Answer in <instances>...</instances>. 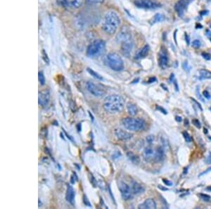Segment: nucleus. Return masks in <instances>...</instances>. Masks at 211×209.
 <instances>
[{"label":"nucleus","mask_w":211,"mask_h":209,"mask_svg":"<svg viewBox=\"0 0 211 209\" xmlns=\"http://www.w3.org/2000/svg\"><path fill=\"white\" fill-rule=\"evenodd\" d=\"M103 106L106 112L109 114H117L122 111L124 108L125 100L121 96L110 95L104 99Z\"/></svg>","instance_id":"obj_1"},{"label":"nucleus","mask_w":211,"mask_h":209,"mask_svg":"<svg viewBox=\"0 0 211 209\" xmlns=\"http://www.w3.org/2000/svg\"><path fill=\"white\" fill-rule=\"evenodd\" d=\"M144 161L149 163H157L161 161L164 158V149L162 146H146L142 152Z\"/></svg>","instance_id":"obj_2"},{"label":"nucleus","mask_w":211,"mask_h":209,"mask_svg":"<svg viewBox=\"0 0 211 209\" xmlns=\"http://www.w3.org/2000/svg\"><path fill=\"white\" fill-rule=\"evenodd\" d=\"M120 24V17L115 11L108 12L104 18L103 23V29L106 33L113 35L116 33Z\"/></svg>","instance_id":"obj_3"},{"label":"nucleus","mask_w":211,"mask_h":209,"mask_svg":"<svg viewBox=\"0 0 211 209\" xmlns=\"http://www.w3.org/2000/svg\"><path fill=\"white\" fill-rule=\"evenodd\" d=\"M118 40L122 42L121 44V52L125 56L128 57L133 48V42L130 33L128 31L123 29L118 35Z\"/></svg>","instance_id":"obj_4"},{"label":"nucleus","mask_w":211,"mask_h":209,"mask_svg":"<svg viewBox=\"0 0 211 209\" xmlns=\"http://www.w3.org/2000/svg\"><path fill=\"white\" fill-rule=\"evenodd\" d=\"M106 49V44L101 40H97L90 44L87 50V56L89 58H97L103 54Z\"/></svg>","instance_id":"obj_5"},{"label":"nucleus","mask_w":211,"mask_h":209,"mask_svg":"<svg viewBox=\"0 0 211 209\" xmlns=\"http://www.w3.org/2000/svg\"><path fill=\"white\" fill-rule=\"evenodd\" d=\"M122 123L125 129L133 132H138L145 128L146 123L144 121L140 118H125L122 121Z\"/></svg>","instance_id":"obj_6"},{"label":"nucleus","mask_w":211,"mask_h":209,"mask_svg":"<svg viewBox=\"0 0 211 209\" xmlns=\"http://www.w3.org/2000/svg\"><path fill=\"white\" fill-rule=\"evenodd\" d=\"M105 61L106 65L115 71H120L124 69V63L123 59L116 53L108 54L106 57Z\"/></svg>","instance_id":"obj_7"},{"label":"nucleus","mask_w":211,"mask_h":209,"mask_svg":"<svg viewBox=\"0 0 211 209\" xmlns=\"http://www.w3.org/2000/svg\"><path fill=\"white\" fill-rule=\"evenodd\" d=\"M86 88L89 92L97 97H101L106 95V89L99 84H95L94 82L88 81L86 83Z\"/></svg>","instance_id":"obj_8"},{"label":"nucleus","mask_w":211,"mask_h":209,"mask_svg":"<svg viewBox=\"0 0 211 209\" xmlns=\"http://www.w3.org/2000/svg\"><path fill=\"white\" fill-rule=\"evenodd\" d=\"M193 0H179L175 4L174 9L177 13L179 16L182 17L184 16L185 11H186L187 7L192 2Z\"/></svg>","instance_id":"obj_9"},{"label":"nucleus","mask_w":211,"mask_h":209,"mask_svg":"<svg viewBox=\"0 0 211 209\" xmlns=\"http://www.w3.org/2000/svg\"><path fill=\"white\" fill-rule=\"evenodd\" d=\"M119 189H120L123 199L124 200L127 201V200H129L133 198V190H132L131 187L126 183L121 182L119 184Z\"/></svg>","instance_id":"obj_10"},{"label":"nucleus","mask_w":211,"mask_h":209,"mask_svg":"<svg viewBox=\"0 0 211 209\" xmlns=\"http://www.w3.org/2000/svg\"><path fill=\"white\" fill-rule=\"evenodd\" d=\"M135 4L137 7L143 8H156L161 6L159 4L152 0H136Z\"/></svg>","instance_id":"obj_11"},{"label":"nucleus","mask_w":211,"mask_h":209,"mask_svg":"<svg viewBox=\"0 0 211 209\" xmlns=\"http://www.w3.org/2000/svg\"><path fill=\"white\" fill-rule=\"evenodd\" d=\"M50 99V94L48 90H44L39 92V96H38V101L40 106L46 107L48 105Z\"/></svg>","instance_id":"obj_12"},{"label":"nucleus","mask_w":211,"mask_h":209,"mask_svg":"<svg viewBox=\"0 0 211 209\" xmlns=\"http://www.w3.org/2000/svg\"><path fill=\"white\" fill-rule=\"evenodd\" d=\"M114 134L117 139L118 140H129L133 137V135L131 133H128V132L123 130L122 129L117 128L114 130Z\"/></svg>","instance_id":"obj_13"},{"label":"nucleus","mask_w":211,"mask_h":209,"mask_svg":"<svg viewBox=\"0 0 211 209\" xmlns=\"http://www.w3.org/2000/svg\"><path fill=\"white\" fill-rule=\"evenodd\" d=\"M159 66L162 69H165L168 64V57L167 52L165 50H161L159 54V59H158Z\"/></svg>","instance_id":"obj_14"},{"label":"nucleus","mask_w":211,"mask_h":209,"mask_svg":"<svg viewBox=\"0 0 211 209\" xmlns=\"http://www.w3.org/2000/svg\"><path fill=\"white\" fill-rule=\"evenodd\" d=\"M75 193L74 189L72 188V186L69 185L67 187L66 190V199L67 201H69L70 204L73 205L75 202Z\"/></svg>","instance_id":"obj_15"},{"label":"nucleus","mask_w":211,"mask_h":209,"mask_svg":"<svg viewBox=\"0 0 211 209\" xmlns=\"http://www.w3.org/2000/svg\"><path fill=\"white\" fill-rule=\"evenodd\" d=\"M139 209H155L156 208V204L154 200L151 199H148L145 201L144 203L140 204L138 206Z\"/></svg>","instance_id":"obj_16"},{"label":"nucleus","mask_w":211,"mask_h":209,"mask_svg":"<svg viewBox=\"0 0 211 209\" xmlns=\"http://www.w3.org/2000/svg\"><path fill=\"white\" fill-rule=\"evenodd\" d=\"M132 190H133V194L135 195H139V194H142L144 191V188L142 185H141L138 182H134L132 184Z\"/></svg>","instance_id":"obj_17"},{"label":"nucleus","mask_w":211,"mask_h":209,"mask_svg":"<svg viewBox=\"0 0 211 209\" xmlns=\"http://www.w3.org/2000/svg\"><path fill=\"white\" fill-rule=\"evenodd\" d=\"M149 49H150L149 48V46L148 44H146V45H145L142 49H141L139 52L137 53V54L136 55V58L142 59V58H144V57H146L147 56V54H149Z\"/></svg>","instance_id":"obj_18"},{"label":"nucleus","mask_w":211,"mask_h":209,"mask_svg":"<svg viewBox=\"0 0 211 209\" xmlns=\"http://www.w3.org/2000/svg\"><path fill=\"white\" fill-rule=\"evenodd\" d=\"M127 110L128 114L132 116H135L137 114V106L133 103H130V102L127 104Z\"/></svg>","instance_id":"obj_19"},{"label":"nucleus","mask_w":211,"mask_h":209,"mask_svg":"<svg viewBox=\"0 0 211 209\" xmlns=\"http://www.w3.org/2000/svg\"><path fill=\"white\" fill-rule=\"evenodd\" d=\"M127 156H128L129 158V159L130 160V161L133 162V163H135V164H137V163H139V158L138 156H137L136 154H135V153H133V152H128L127 153Z\"/></svg>","instance_id":"obj_20"},{"label":"nucleus","mask_w":211,"mask_h":209,"mask_svg":"<svg viewBox=\"0 0 211 209\" xmlns=\"http://www.w3.org/2000/svg\"><path fill=\"white\" fill-rule=\"evenodd\" d=\"M165 20V16L161 14H155L153 18V23H160Z\"/></svg>","instance_id":"obj_21"},{"label":"nucleus","mask_w":211,"mask_h":209,"mask_svg":"<svg viewBox=\"0 0 211 209\" xmlns=\"http://www.w3.org/2000/svg\"><path fill=\"white\" fill-rule=\"evenodd\" d=\"M200 75H201V78L210 79L211 78V72L206 70H200Z\"/></svg>","instance_id":"obj_22"},{"label":"nucleus","mask_w":211,"mask_h":209,"mask_svg":"<svg viewBox=\"0 0 211 209\" xmlns=\"http://www.w3.org/2000/svg\"><path fill=\"white\" fill-rule=\"evenodd\" d=\"M87 71H88V72L89 74L91 75V76H92L94 78H97L98 79V80H103V78H102V76H100V75L99 73H97V72H95L94 70H91V69H87Z\"/></svg>","instance_id":"obj_23"},{"label":"nucleus","mask_w":211,"mask_h":209,"mask_svg":"<svg viewBox=\"0 0 211 209\" xmlns=\"http://www.w3.org/2000/svg\"><path fill=\"white\" fill-rule=\"evenodd\" d=\"M82 4V0H72L70 2V6L72 8H78Z\"/></svg>","instance_id":"obj_24"},{"label":"nucleus","mask_w":211,"mask_h":209,"mask_svg":"<svg viewBox=\"0 0 211 209\" xmlns=\"http://www.w3.org/2000/svg\"><path fill=\"white\" fill-rule=\"evenodd\" d=\"M38 78H39V82L42 85L45 84V78H44V74L42 72H39L38 73Z\"/></svg>","instance_id":"obj_25"},{"label":"nucleus","mask_w":211,"mask_h":209,"mask_svg":"<svg viewBox=\"0 0 211 209\" xmlns=\"http://www.w3.org/2000/svg\"><path fill=\"white\" fill-rule=\"evenodd\" d=\"M42 58H43L44 61H45L46 63L49 64L50 63V59H49V57L47 56V54H46L45 50H42Z\"/></svg>","instance_id":"obj_26"},{"label":"nucleus","mask_w":211,"mask_h":209,"mask_svg":"<svg viewBox=\"0 0 211 209\" xmlns=\"http://www.w3.org/2000/svg\"><path fill=\"white\" fill-rule=\"evenodd\" d=\"M201 41H200V40H193V42H192V47L194 48H199L200 47H201Z\"/></svg>","instance_id":"obj_27"},{"label":"nucleus","mask_w":211,"mask_h":209,"mask_svg":"<svg viewBox=\"0 0 211 209\" xmlns=\"http://www.w3.org/2000/svg\"><path fill=\"white\" fill-rule=\"evenodd\" d=\"M165 137H162L161 138V142H162V144H163V148L164 149V148L166 149V148H168V140H165Z\"/></svg>","instance_id":"obj_28"},{"label":"nucleus","mask_w":211,"mask_h":209,"mask_svg":"<svg viewBox=\"0 0 211 209\" xmlns=\"http://www.w3.org/2000/svg\"><path fill=\"white\" fill-rule=\"evenodd\" d=\"M182 134H183V136H184V137L185 140H186V142H191V137H190V136H189V134L187 133L186 131H184V132H183Z\"/></svg>","instance_id":"obj_29"},{"label":"nucleus","mask_w":211,"mask_h":209,"mask_svg":"<svg viewBox=\"0 0 211 209\" xmlns=\"http://www.w3.org/2000/svg\"><path fill=\"white\" fill-rule=\"evenodd\" d=\"M200 197L203 200H204L205 201H209L210 200V197L207 195H205V194H200Z\"/></svg>","instance_id":"obj_30"},{"label":"nucleus","mask_w":211,"mask_h":209,"mask_svg":"<svg viewBox=\"0 0 211 209\" xmlns=\"http://www.w3.org/2000/svg\"><path fill=\"white\" fill-rule=\"evenodd\" d=\"M77 180H78V177L76 175L75 172H73V174L72 175L71 178H70V182H71L72 184H75Z\"/></svg>","instance_id":"obj_31"},{"label":"nucleus","mask_w":211,"mask_h":209,"mask_svg":"<svg viewBox=\"0 0 211 209\" xmlns=\"http://www.w3.org/2000/svg\"><path fill=\"white\" fill-rule=\"evenodd\" d=\"M192 123L195 125L196 127H198V128H200V127H201V123H200V122L197 120V119H194V120H193Z\"/></svg>","instance_id":"obj_32"},{"label":"nucleus","mask_w":211,"mask_h":209,"mask_svg":"<svg viewBox=\"0 0 211 209\" xmlns=\"http://www.w3.org/2000/svg\"><path fill=\"white\" fill-rule=\"evenodd\" d=\"M83 201H84V203H85V205L88 206H89V207H91V205L90 204V203H89V200L87 199V198L85 195H84V197H83Z\"/></svg>","instance_id":"obj_33"},{"label":"nucleus","mask_w":211,"mask_h":209,"mask_svg":"<svg viewBox=\"0 0 211 209\" xmlns=\"http://www.w3.org/2000/svg\"><path fill=\"white\" fill-rule=\"evenodd\" d=\"M146 140L147 142L149 143V144H151L153 142V140H154V136L153 135H149L148 137H146Z\"/></svg>","instance_id":"obj_34"},{"label":"nucleus","mask_w":211,"mask_h":209,"mask_svg":"<svg viewBox=\"0 0 211 209\" xmlns=\"http://www.w3.org/2000/svg\"><path fill=\"white\" fill-rule=\"evenodd\" d=\"M202 56H203V58L206 59V60H210V55L208 54V53H206V52L202 53Z\"/></svg>","instance_id":"obj_35"},{"label":"nucleus","mask_w":211,"mask_h":209,"mask_svg":"<svg viewBox=\"0 0 211 209\" xmlns=\"http://www.w3.org/2000/svg\"><path fill=\"white\" fill-rule=\"evenodd\" d=\"M182 66H183V69L186 70V71H189V67L188 66V63H187V61H184V62L183 63Z\"/></svg>","instance_id":"obj_36"},{"label":"nucleus","mask_w":211,"mask_h":209,"mask_svg":"<svg viewBox=\"0 0 211 209\" xmlns=\"http://www.w3.org/2000/svg\"><path fill=\"white\" fill-rule=\"evenodd\" d=\"M203 97H206L207 99H210V95L209 92H208L207 90L203 91Z\"/></svg>","instance_id":"obj_37"},{"label":"nucleus","mask_w":211,"mask_h":209,"mask_svg":"<svg viewBox=\"0 0 211 209\" xmlns=\"http://www.w3.org/2000/svg\"><path fill=\"white\" fill-rule=\"evenodd\" d=\"M87 2L90 3H102L104 2V0H87Z\"/></svg>","instance_id":"obj_38"},{"label":"nucleus","mask_w":211,"mask_h":209,"mask_svg":"<svg viewBox=\"0 0 211 209\" xmlns=\"http://www.w3.org/2000/svg\"><path fill=\"white\" fill-rule=\"evenodd\" d=\"M206 163H207V164H210L211 163V153H210V154L208 156L207 158H206Z\"/></svg>","instance_id":"obj_39"},{"label":"nucleus","mask_w":211,"mask_h":209,"mask_svg":"<svg viewBox=\"0 0 211 209\" xmlns=\"http://www.w3.org/2000/svg\"><path fill=\"white\" fill-rule=\"evenodd\" d=\"M163 182L165 183L166 185H167V186H171V185H172V183L171 182H170L169 180H166V179H163Z\"/></svg>","instance_id":"obj_40"},{"label":"nucleus","mask_w":211,"mask_h":209,"mask_svg":"<svg viewBox=\"0 0 211 209\" xmlns=\"http://www.w3.org/2000/svg\"><path fill=\"white\" fill-rule=\"evenodd\" d=\"M192 99V101H193V103H194V104H197V106H198V108H200V110H201V111H202V110H203V109H202V107H201V104H200L199 103H198V102H197V101H196V100H195L194 99Z\"/></svg>","instance_id":"obj_41"},{"label":"nucleus","mask_w":211,"mask_h":209,"mask_svg":"<svg viewBox=\"0 0 211 209\" xmlns=\"http://www.w3.org/2000/svg\"><path fill=\"white\" fill-rule=\"evenodd\" d=\"M210 171H211V167L209 168H208V169L206 170V171H204L203 172H202V173H201V175H200V176L203 175H205V174H206V173H208V172H210Z\"/></svg>","instance_id":"obj_42"},{"label":"nucleus","mask_w":211,"mask_h":209,"mask_svg":"<svg viewBox=\"0 0 211 209\" xmlns=\"http://www.w3.org/2000/svg\"><path fill=\"white\" fill-rule=\"evenodd\" d=\"M158 109L160 110V111H161L163 112V114H167V112H166V111H165V110H164L163 108L161 107V106H158Z\"/></svg>","instance_id":"obj_43"},{"label":"nucleus","mask_w":211,"mask_h":209,"mask_svg":"<svg viewBox=\"0 0 211 209\" xmlns=\"http://www.w3.org/2000/svg\"><path fill=\"white\" fill-rule=\"evenodd\" d=\"M158 187L159 189H162V190H164V191L168 190V188H166V187H162V185H158Z\"/></svg>","instance_id":"obj_44"},{"label":"nucleus","mask_w":211,"mask_h":209,"mask_svg":"<svg viewBox=\"0 0 211 209\" xmlns=\"http://www.w3.org/2000/svg\"><path fill=\"white\" fill-rule=\"evenodd\" d=\"M185 38H186V42L187 44H189V36L187 34L185 35Z\"/></svg>","instance_id":"obj_45"},{"label":"nucleus","mask_w":211,"mask_h":209,"mask_svg":"<svg viewBox=\"0 0 211 209\" xmlns=\"http://www.w3.org/2000/svg\"><path fill=\"white\" fill-rule=\"evenodd\" d=\"M206 33H207V36H208V37L209 38L210 41L211 42V32L207 31H206Z\"/></svg>","instance_id":"obj_46"},{"label":"nucleus","mask_w":211,"mask_h":209,"mask_svg":"<svg viewBox=\"0 0 211 209\" xmlns=\"http://www.w3.org/2000/svg\"><path fill=\"white\" fill-rule=\"evenodd\" d=\"M63 131H64V133H65V134H66V136H67V137H68V138H69V139H70V140H71V141H72V142H73V140H72V138L71 137H70V136L69 135H68V134L66 133V132L65 130H63Z\"/></svg>","instance_id":"obj_47"},{"label":"nucleus","mask_w":211,"mask_h":209,"mask_svg":"<svg viewBox=\"0 0 211 209\" xmlns=\"http://www.w3.org/2000/svg\"><path fill=\"white\" fill-rule=\"evenodd\" d=\"M175 120L177 121V122H181V121H182V118H181V117H180V116H176Z\"/></svg>","instance_id":"obj_48"},{"label":"nucleus","mask_w":211,"mask_h":209,"mask_svg":"<svg viewBox=\"0 0 211 209\" xmlns=\"http://www.w3.org/2000/svg\"><path fill=\"white\" fill-rule=\"evenodd\" d=\"M184 125L185 126H188L189 125V121H188V120H187V119H185L184 120Z\"/></svg>","instance_id":"obj_49"},{"label":"nucleus","mask_w":211,"mask_h":209,"mask_svg":"<svg viewBox=\"0 0 211 209\" xmlns=\"http://www.w3.org/2000/svg\"><path fill=\"white\" fill-rule=\"evenodd\" d=\"M173 80H174V74H172L171 77H170V82H172Z\"/></svg>","instance_id":"obj_50"},{"label":"nucleus","mask_w":211,"mask_h":209,"mask_svg":"<svg viewBox=\"0 0 211 209\" xmlns=\"http://www.w3.org/2000/svg\"><path fill=\"white\" fill-rule=\"evenodd\" d=\"M42 202L40 201V200L39 199V206H39V207H41V206H42Z\"/></svg>","instance_id":"obj_51"},{"label":"nucleus","mask_w":211,"mask_h":209,"mask_svg":"<svg viewBox=\"0 0 211 209\" xmlns=\"http://www.w3.org/2000/svg\"><path fill=\"white\" fill-rule=\"evenodd\" d=\"M207 189L208 191H211V187H207V189Z\"/></svg>","instance_id":"obj_52"},{"label":"nucleus","mask_w":211,"mask_h":209,"mask_svg":"<svg viewBox=\"0 0 211 209\" xmlns=\"http://www.w3.org/2000/svg\"><path fill=\"white\" fill-rule=\"evenodd\" d=\"M138 81H139V78H137V80H135L134 82H133V83H135V82H137Z\"/></svg>","instance_id":"obj_53"},{"label":"nucleus","mask_w":211,"mask_h":209,"mask_svg":"<svg viewBox=\"0 0 211 209\" xmlns=\"http://www.w3.org/2000/svg\"><path fill=\"white\" fill-rule=\"evenodd\" d=\"M203 132H205V133H207V130H206V129L205 128V129H204V130H203Z\"/></svg>","instance_id":"obj_54"},{"label":"nucleus","mask_w":211,"mask_h":209,"mask_svg":"<svg viewBox=\"0 0 211 209\" xmlns=\"http://www.w3.org/2000/svg\"><path fill=\"white\" fill-rule=\"evenodd\" d=\"M210 111H211V107L210 108Z\"/></svg>","instance_id":"obj_55"},{"label":"nucleus","mask_w":211,"mask_h":209,"mask_svg":"<svg viewBox=\"0 0 211 209\" xmlns=\"http://www.w3.org/2000/svg\"><path fill=\"white\" fill-rule=\"evenodd\" d=\"M210 27H211V25H210Z\"/></svg>","instance_id":"obj_56"}]
</instances>
